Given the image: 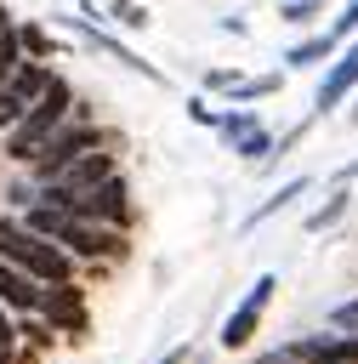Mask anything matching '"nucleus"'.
I'll return each mask as SVG.
<instances>
[{
	"instance_id": "obj_29",
	"label": "nucleus",
	"mask_w": 358,
	"mask_h": 364,
	"mask_svg": "<svg viewBox=\"0 0 358 364\" xmlns=\"http://www.w3.org/2000/svg\"><path fill=\"white\" fill-rule=\"evenodd\" d=\"M256 364H290V347H273V353H261Z\"/></svg>"
},
{
	"instance_id": "obj_24",
	"label": "nucleus",
	"mask_w": 358,
	"mask_h": 364,
	"mask_svg": "<svg viewBox=\"0 0 358 364\" xmlns=\"http://www.w3.org/2000/svg\"><path fill=\"white\" fill-rule=\"evenodd\" d=\"M330 364H358V336H335V347H330Z\"/></svg>"
},
{
	"instance_id": "obj_3",
	"label": "nucleus",
	"mask_w": 358,
	"mask_h": 364,
	"mask_svg": "<svg viewBox=\"0 0 358 364\" xmlns=\"http://www.w3.org/2000/svg\"><path fill=\"white\" fill-rule=\"evenodd\" d=\"M108 142H114L108 125H97V119H74V114H68V125H63V131L34 154V165H28V171H34V188L57 182L74 159H85V154H97V148H108Z\"/></svg>"
},
{
	"instance_id": "obj_22",
	"label": "nucleus",
	"mask_w": 358,
	"mask_h": 364,
	"mask_svg": "<svg viewBox=\"0 0 358 364\" xmlns=\"http://www.w3.org/2000/svg\"><path fill=\"white\" fill-rule=\"evenodd\" d=\"M330 324H335L341 336H358V301H341V307L330 313Z\"/></svg>"
},
{
	"instance_id": "obj_33",
	"label": "nucleus",
	"mask_w": 358,
	"mask_h": 364,
	"mask_svg": "<svg viewBox=\"0 0 358 364\" xmlns=\"http://www.w3.org/2000/svg\"><path fill=\"white\" fill-rule=\"evenodd\" d=\"M0 23H11V17H6V6H0Z\"/></svg>"
},
{
	"instance_id": "obj_34",
	"label": "nucleus",
	"mask_w": 358,
	"mask_h": 364,
	"mask_svg": "<svg viewBox=\"0 0 358 364\" xmlns=\"http://www.w3.org/2000/svg\"><path fill=\"white\" fill-rule=\"evenodd\" d=\"M0 364H11V358H0Z\"/></svg>"
},
{
	"instance_id": "obj_7",
	"label": "nucleus",
	"mask_w": 358,
	"mask_h": 364,
	"mask_svg": "<svg viewBox=\"0 0 358 364\" xmlns=\"http://www.w3.org/2000/svg\"><path fill=\"white\" fill-rule=\"evenodd\" d=\"M216 131L233 142V154L239 159H250V165H261L267 154H273V136H267V125L250 114V108H233V114H222L216 119Z\"/></svg>"
},
{
	"instance_id": "obj_21",
	"label": "nucleus",
	"mask_w": 358,
	"mask_h": 364,
	"mask_svg": "<svg viewBox=\"0 0 358 364\" xmlns=\"http://www.w3.org/2000/svg\"><path fill=\"white\" fill-rule=\"evenodd\" d=\"M17 330L28 336V353H40V347H51V341H57V336H51V324H40V318H23Z\"/></svg>"
},
{
	"instance_id": "obj_6",
	"label": "nucleus",
	"mask_w": 358,
	"mask_h": 364,
	"mask_svg": "<svg viewBox=\"0 0 358 364\" xmlns=\"http://www.w3.org/2000/svg\"><path fill=\"white\" fill-rule=\"evenodd\" d=\"M40 324H51V330H63V336H85V324H91V313H85V296H80V284H51V290H40V313H34Z\"/></svg>"
},
{
	"instance_id": "obj_14",
	"label": "nucleus",
	"mask_w": 358,
	"mask_h": 364,
	"mask_svg": "<svg viewBox=\"0 0 358 364\" xmlns=\"http://www.w3.org/2000/svg\"><path fill=\"white\" fill-rule=\"evenodd\" d=\"M0 301L17 307V313H40V284H34L28 273H17V267L0 262Z\"/></svg>"
},
{
	"instance_id": "obj_10",
	"label": "nucleus",
	"mask_w": 358,
	"mask_h": 364,
	"mask_svg": "<svg viewBox=\"0 0 358 364\" xmlns=\"http://www.w3.org/2000/svg\"><path fill=\"white\" fill-rule=\"evenodd\" d=\"M301 193H313V176H290V182H284V188H273V193H267V199H261V205H256V210H250V216H244V222H239V228H244V233H250V228H256V222H273V216H278V210H290V205H295V199H301Z\"/></svg>"
},
{
	"instance_id": "obj_2",
	"label": "nucleus",
	"mask_w": 358,
	"mask_h": 364,
	"mask_svg": "<svg viewBox=\"0 0 358 364\" xmlns=\"http://www.w3.org/2000/svg\"><path fill=\"white\" fill-rule=\"evenodd\" d=\"M0 262L17 267V273H28L40 290H51V284H74V256H63L51 239L23 233L17 222H0Z\"/></svg>"
},
{
	"instance_id": "obj_28",
	"label": "nucleus",
	"mask_w": 358,
	"mask_h": 364,
	"mask_svg": "<svg viewBox=\"0 0 358 364\" xmlns=\"http://www.w3.org/2000/svg\"><path fill=\"white\" fill-rule=\"evenodd\" d=\"M11 336H17V324H11V318H0V358H11Z\"/></svg>"
},
{
	"instance_id": "obj_4",
	"label": "nucleus",
	"mask_w": 358,
	"mask_h": 364,
	"mask_svg": "<svg viewBox=\"0 0 358 364\" xmlns=\"http://www.w3.org/2000/svg\"><path fill=\"white\" fill-rule=\"evenodd\" d=\"M273 290H278V273H261L244 296H239V307L222 318V330H216V341L227 347V353H244L250 341H256V330H261V318H267V301H273Z\"/></svg>"
},
{
	"instance_id": "obj_17",
	"label": "nucleus",
	"mask_w": 358,
	"mask_h": 364,
	"mask_svg": "<svg viewBox=\"0 0 358 364\" xmlns=\"http://www.w3.org/2000/svg\"><path fill=\"white\" fill-rule=\"evenodd\" d=\"M347 205H352V193L341 188V193H330V199H324V205H318V210H313L301 228H307V233H330V228L341 222V210H347Z\"/></svg>"
},
{
	"instance_id": "obj_5",
	"label": "nucleus",
	"mask_w": 358,
	"mask_h": 364,
	"mask_svg": "<svg viewBox=\"0 0 358 364\" xmlns=\"http://www.w3.org/2000/svg\"><path fill=\"white\" fill-rule=\"evenodd\" d=\"M80 222H91V228H125L131 222V188H125V176H108L102 188H91V193H80Z\"/></svg>"
},
{
	"instance_id": "obj_26",
	"label": "nucleus",
	"mask_w": 358,
	"mask_h": 364,
	"mask_svg": "<svg viewBox=\"0 0 358 364\" xmlns=\"http://www.w3.org/2000/svg\"><path fill=\"white\" fill-rule=\"evenodd\" d=\"M17 119H23V108H17V102H11V97H6V91H0V131H11V125H17Z\"/></svg>"
},
{
	"instance_id": "obj_16",
	"label": "nucleus",
	"mask_w": 358,
	"mask_h": 364,
	"mask_svg": "<svg viewBox=\"0 0 358 364\" xmlns=\"http://www.w3.org/2000/svg\"><path fill=\"white\" fill-rule=\"evenodd\" d=\"M284 85V68H273V74H256V80H239L233 91H227V102H256V97H273Z\"/></svg>"
},
{
	"instance_id": "obj_19",
	"label": "nucleus",
	"mask_w": 358,
	"mask_h": 364,
	"mask_svg": "<svg viewBox=\"0 0 358 364\" xmlns=\"http://www.w3.org/2000/svg\"><path fill=\"white\" fill-rule=\"evenodd\" d=\"M102 17H114V23H125V28H148V23H153L148 6H136V0H102Z\"/></svg>"
},
{
	"instance_id": "obj_20",
	"label": "nucleus",
	"mask_w": 358,
	"mask_h": 364,
	"mask_svg": "<svg viewBox=\"0 0 358 364\" xmlns=\"http://www.w3.org/2000/svg\"><path fill=\"white\" fill-rule=\"evenodd\" d=\"M318 11H324V0H284V6H278V17H284V23H295V28H313V23H318Z\"/></svg>"
},
{
	"instance_id": "obj_31",
	"label": "nucleus",
	"mask_w": 358,
	"mask_h": 364,
	"mask_svg": "<svg viewBox=\"0 0 358 364\" xmlns=\"http://www.w3.org/2000/svg\"><path fill=\"white\" fill-rule=\"evenodd\" d=\"M11 364H34V353H17V358H11Z\"/></svg>"
},
{
	"instance_id": "obj_9",
	"label": "nucleus",
	"mask_w": 358,
	"mask_h": 364,
	"mask_svg": "<svg viewBox=\"0 0 358 364\" xmlns=\"http://www.w3.org/2000/svg\"><path fill=\"white\" fill-rule=\"evenodd\" d=\"M108 176H119V154H114V148H97V154H85V159H74L57 182H63L68 193H91V188H102Z\"/></svg>"
},
{
	"instance_id": "obj_30",
	"label": "nucleus",
	"mask_w": 358,
	"mask_h": 364,
	"mask_svg": "<svg viewBox=\"0 0 358 364\" xmlns=\"http://www.w3.org/2000/svg\"><path fill=\"white\" fill-rule=\"evenodd\" d=\"M188 358H193L188 347H170V353H165V358H153V364H188Z\"/></svg>"
},
{
	"instance_id": "obj_23",
	"label": "nucleus",
	"mask_w": 358,
	"mask_h": 364,
	"mask_svg": "<svg viewBox=\"0 0 358 364\" xmlns=\"http://www.w3.org/2000/svg\"><path fill=\"white\" fill-rule=\"evenodd\" d=\"M330 34H335V40H347V34H358V0H347V11H341V17L330 23Z\"/></svg>"
},
{
	"instance_id": "obj_12",
	"label": "nucleus",
	"mask_w": 358,
	"mask_h": 364,
	"mask_svg": "<svg viewBox=\"0 0 358 364\" xmlns=\"http://www.w3.org/2000/svg\"><path fill=\"white\" fill-rule=\"evenodd\" d=\"M45 85H51V68H45V63H23V68H17V74H11L0 91H6V97H11L23 114H28V108H34V97H40Z\"/></svg>"
},
{
	"instance_id": "obj_1",
	"label": "nucleus",
	"mask_w": 358,
	"mask_h": 364,
	"mask_svg": "<svg viewBox=\"0 0 358 364\" xmlns=\"http://www.w3.org/2000/svg\"><path fill=\"white\" fill-rule=\"evenodd\" d=\"M74 102H80V97H74V85H68L63 74H51V85L34 97V108H28V114H23V119L6 131V159L34 165V154H40V148H45V142H51V136L68 125Z\"/></svg>"
},
{
	"instance_id": "obj_11",
	"label": "nucleus",
	"mask_w": 358,
	"mask_h": 364,
	"mask_svg": "<svg viewBox=\"0 0 358 364\" xmlns=\"http://www.w3.org/2000/svg\"><path fill=\"white\" fill-rule=\"evenodd\" d=\"M341 40L330 34V28H318V34H307V40H295L290 51H284V74H301V68H318L330 51H335Z\"/></svg>"
},
{
	"instance_id": "obj_15",
	"label": "nucleus",
	"mask_w": 358,
	"mask_h": 364,
	"mask_svg": "<svg viewBox=\"0 0 358 364\" xmlns=\"http://www.w3.org/2000/svg\"><path fill=\"white\" fill-rule=\"evenodd\" d=\"M17 46H23V63H45V57H57V40H51L40 23H17Z\"/></svg>"
},
{
	"instance_id": "obj_25",
	"label": "nucleus",
	"mask_w": 358,
	"mask_h": 364,
	"mask_svg": "<svg viewBox=\"0 0 358 364\" xmlns=\"http://www.w3.org/2000/svg\"><path fill=\"white\" fill-rule=\"evenodd\" d=\"M205 85H210V91H233V85H239V74H227V68H210V74H205Z\"/></svg>"
},
{
	"instance_id": "obj_18",
	"label": "nucleus",
	"mask_w": 358,
	"mask_h": 364,
	"mask_svg": "<svg viewBox=\"0 0 358 364\" xmlns=\"http://www.w3.org/2000/svg\"><path fill=\"white\" fill-rule=\"evenodd\" d=\"M23 68V46H17V23H0V85Z\"/></svg>"
},
{
	"instance_id": "obj_8",
	"label": "nucleus",
	"mask_w": 358,
	"mask_h": 364,
	"mask_svg": "<svg viewBox=\"0 0 358 364\" xmlns=\"http://www.w3.org/2000/svg\"><path fill=\"white\" fill-rule=\"evenodd\" d=\"M347 91H358V40L330 63V74L318 80V91H313V119H324V114H335L341 108V97Z\"/></svg>"
},
{
	"instance_id": "obj_27",
	"label": "nucleus",
	"mask_w": 358,
	"mask_h": 364,
	"mask_svg": "<svg viewBox=\"0 0 358 364\" xmlns=\"http://www.w3.org/2000/svg\"><path fill=\"white\" fill-rule=\"evenodd\" d=\"M188 119H193V125H216L222 114H216V108H205V102H188Z\"/></svg>"
},
{
	"instance_id": "obj_13",
	"label": "nucleus",
	"mask_w": 358,
	"mask_h": 364,
	"mask_svg": "<svg viewBox=\"0 0 358 364\" xmlns=\"http://www.w3.org/2000/svg\"><path fill=\"white\" fill-rule=\"evenodd\" d=\"M80 34H85V40H91V46H97V51H108V57H119V63H125V68H131V74H142V80H159V68H153V63H148V57H136V51H131V46H119V40H114V34H102V28H97V23H80Z\"/></svg>"
},
{
	"instance_id": "obj_32",
	"label": "nucleus",
	"mask_w": 358,
	"mask_h": 364,
	"mask_svg": "<svg viewBox=\"0 0 358 364\" xmlns=\"http://www.w3.org/2000/svg\"><path fill=\"white\" fill-rule=\"evenodd\" d=\"M347 125H358V102H352V108H347Z\"/></svg>"
}]
</instances>
